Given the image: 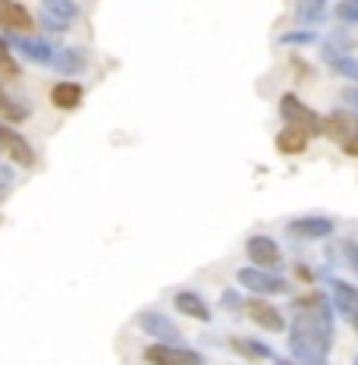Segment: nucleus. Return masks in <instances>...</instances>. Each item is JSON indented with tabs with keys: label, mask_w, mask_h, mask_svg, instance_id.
Returning <instances> with one entry per match:
<instances>
[{
	"label": "nucleus",
	"mask_w": 358,
	"mask_h": 365,
	"mask_svg": "<svg viewBox=\"0 0 358 365\" xmlns=\"http://www.w3.org/2000/svg\"><path fill=\"white\" fill-rule=\"evenodd\" d=\"M246 312H248V318L258 324V328H264V331H273V334H280L286 328V322H283V312H280L273 302L268 299H261V296H255V299H248L246 302Z\"/></svg>",
	"instance_id": "obj_8"
},
{
	"label": "nucleus",
	"mask_w": 358,
	"mask_h": 365,
	"mask_svg": "<svg viewBox=\"0 0 358 365\" xmlns=\"http://www.w3.org/2000/svg\"><path fill=\"white\" fill-rule=\"evenodd\" d=\"M321 129H324L327 139L346 142L349 135H355V133H358V110H346V108L333 110L330 117H324V120H321Z\"/></svg>",
	"instance_id": "obj_9"
},
{
	"label": "nucleus",
	"mask_w": 358,
	"mask_h": 365,
	"mask_svg": "<svg viewBox=\"0 0 358 365\" xmlns=\"http://www.w3.org/2000/svg\"><path fill=\"white\" fill-rule=\"evenodd\" d=\"M352 324H355V334H358V312H355V315H352Z\"/></svg>",
	"instance_id": "obj_32"
},
{
	"label": "nucleus",
	"mask_w": 358,
	"mask_h": 365,
	"mask_svg": "<svg viewBox=\"0 0 358 365\" xmlns=\"http://www.w3.org/2000/svg\"><path fill=\"white\" fill-rule=\"evenodd\" d=\"M283 41H286V44H311V41H317V35H315V32H299V35H283Z\"/></svg>",
	"instance_id": "obj_27"
},
{
	"label": "nucleus",
	"mask_w": 358,
	"mask_h": 365,
	"mask_svg": "<svg viewBox=\"0 0 358 365\" xmlns=\"http://www.w3.org/2000/svg\"><path fill=\"white\" fill-rule=\"evenodd\" d=\"M308 142H311V135L299 126H286L283 133L277 135V148L283 151V155H302V151L308 148Z\"/></svg>",
	"instance_id": "obj_19"
},
{
	"label": "nucleus",
	"mask_w": 358,
	"mask_h": 365,
	"mask_svg": "<svg viewBox=\"0 0 358 365\" xmlns=\"http://www.w3.org/2000/svg\"><path fill=\"white\" fill-rule=\"evenodd\" d=\"M246 252H248L255 268L270 271V268H280V264H283V252H280V246L270 237H264V233H258V237H251L246 242Z\"/></svg>",
	"instance_id": "obj_6"
},
{
	"label": "nucleus",
	"mask_w": 358,
	"mask_h": 365,
	"mask_svg": "<svg viewBox=\"0 0 358 365\" xmlns=\"http://www.w3.org/2000/svg\"><path fill=\"white\" fill-rule=\"evenodd\" d=\"M346 98H349V101H355V108H358V91H355V88H349Z\"/></svg>",
	"instance_id": "obj_31"
},
{
	"label": "nucleus",
	"mask_w": 358,
	"mask_h": 365,
	"mask_svg": "<svg viewBox=\"0 0 358 365\" xmlns=\"http://www.w3.org/2000/svg\"><path fill=\"white\" fill-rule=\"evenodd\" d=\"M286 233L299 240H324V237H333V220L327 217H295L286 224Z\"/></svg>",
	"instance_id": "obj_11"
},
{
	"label": "nucleus",
	"mask_w": 358,
	"mask_h": 365,
	"mask_svg": "<svg viewBox=\"0 0 358 365\" xmlns=\"http://www.w3.org/2000/svg\"><path fill=\"white\" fill-rule=\"evenodd\" d=\"M324 60H327V66H330L333 73L342 76V79L358 82V60L349 57L342 48H337V44H327V48H324Z\"/></svg>",
	"instance_id": "obj_13"
},
{
	"label": "nucleus",
	"mask_w": 358,
	"mask_h": 365,
	"mask_svg": "<svg viewBox=\"0 0 358 365\" xmlns=\"http://www.w3.org/2000/svg\"><path fill=\"white\" fill-rule=\"evenodd\" d=\"M0 29L4 32H32L35 19L16 0H0Z\"/></svg>",
	"instance_id": "obj_10"
},
{
	"label": "nucleus",
	"mask_w": 358,
	"mask_h": 365,
	"mask_svg": "<svg viewBox=\"0 0 358 365\" xmlns=\"http://www.w3.org/2000/svg\"><path fill=\"white\" fill-rule=\"evenodd\" d=\"M333 346V312L324 296L295 299V318L289 324V353L302 365H324Z\"/></svg>",
	"instance_id": "obj_1"
},
{
	"label": "nucleus",
	"mask_w": 358,
	"mask_h": 365,
	"mask_svg": "<svg viewBox=\"0 0 358 365\" xmlns=\"http://www.w3.org/2000/svg\"><path fill=\"white\" fill-rule=\"evenodd\" d=\"M339 148L346 151L349 158H358V133H355V135H349L346 142H339Z\"/></svg>",
	"instance_id": "obj_29"
},
{
	"label": "nucleus",
	"mask_w": 358,
	"mask_h": 365,
	"mask_svg": "<svg viewBox=\"0 0 358 365\" xmlns=\"http://www.w3.org/2000/svg\"><path fill=\"white\" fill-rule=\"evenodd\" d=\"M236 280H239V284L246 287V290H251L255 296H277V293L289 290V284L283 277H277V274H270L264 268H255V264L236 271Z\"/></svg>",
	"instance_id": "obj_2"
},
{
	"label": "nucleus",
	"mask_w": 358,
	"mask_h": 365,
	"mask_svg": "<svg viewBox=\"0 0 358 365\" xmlns=\"http://www.w3.org/2000/svg\"><path fill=\"white\" fill-rule=\"evenodd\" d=\"M280 113H283L286 126H299L308 135H324L321 117H317V113L311 110L308 104H302L295 95H283V98H280Z\"/></svg>",
	"instance_id": "obj_5"
},
{
	"label": "nucleus",
	"mask_w": 358,
	"mask_h": 365,
	"mask_svg": "<svg viewBox=\"0 0 358 365\" xmlns=\"http://www.w3.org/2000/svg\"><path fill=\"white\" fill-rule=\"evenodd\" d=\"M16 76H19V66L13 63L10 48H6V44L0 41V79H16Z\"/></svg>",
	"instance_id": "obj_23"
},
{
	"label": "nucleus",
	"mask_w": 358,
	"mask_h": 365,
	"mask_svg": "<svg viewBox=\"0 0 358 365\" xmlns=\"http://www.w3.org/2000/svg\"><path fill=\"white\" fill-rule=\"evenodd\" d=\"M13 44L26 54L32 63H51V57H54V51H51V44L48 41H41V38H32V35H19V38H13Z\"/></svg>",
	"instance_id": "obj_17"
},
{
	"label": "nucleus",
	"mask_w": 358,
	"mask_h": 365,
	"mask_svg": "<svg viewBox=\"0 0 358 365\" xmlns=\"http://www.w3.org/2000/svg\"><path fill=\"white\" fill-rule=\"evenodd\" d=\"M0 113H4V120H13V123H19V120H26L28 113H32V104L16 101V98L4 88V79H0Z\"/></svg>",
	"instance_id": "obj_20"
},
{
	"label": "nucleus",
	"mask_w": 358,
	"mask_h": 365,
	"mask_svg": "<svg viewBox=\"0 0 358 365\" xmlns=\"http://www.w3.org/2000/svg\"><path fill=\"white\" fill-rule=\"evenodd\" d=\"M13 182H16V177H13V170L6 167L4 161H0V202L6 199V195L13 192Z\"/></svg>",
	"instance_id": "obj_25"
},
{
	"label": "nucleus",
	"mask_w": 358,
	"mask_h": 365,
	"mask_svg": "<svg viewBox=\"0 0 358 365\" xmlns=\"http://www.w3.org/2000/svg\"><path fill=\"white\" fill-rule=\"evenodd\" d=\"M330 293H333V306H337L346 318H352L358 312V290L352 284H346V280L333 277L330 280Z\"/></svg>",
	"instance_id": "obj_15"
},
{
	"label": "nucleus",
	"mask_w": 358,
	"mask_h": 365,
	"mask_svg": "<svg viewBox=\"0 0 358 365\" xmlns=\"http://www.w3.org/2000/svg\"><path fill=\"white\" fill-rule=\"evenodd\" d=\"M342 249H346V255H349V268L358 274V246L352 240H346V242H342Z\"/></svg>",
	"instance_id": "obj_28"
},
{
	"label": "nucleus",
	"mask_w": 358,
	"mask_h": 365,
	"mask_svg": "<svg viewBox=\"0 0 358 365\" xmlns=\"http://www.w3.org/2000/svg\"><path fill=\"white\" fill-rule=\"evenodd\" d=\"M82 98H85L82 82H57V86L51 88V104H54L57 110H75L82 104Z\"/></svg>",
	"instance_id": "obj_12"
},
{
	"label": "nucleus",
	"mask_w": 358,
	"mask_h": 365,
	"mask_svg": "<svg viewBox=\"0 0 358 365\" xmlns=\"http://www.w3.org/2000/svg\"><path fill=\"white\" fill-rule=\"evenodd\" d=\"M135 324L142 328V334L154 337V344H177V346H182V334H179V328L164 315V312L144 309V312H139Z\"/></svg>",
	"instance_id": "obj_3"
},
{
	"label": "nucleus",
	"mask_w": 358,
	"mask_h": 365,
	"mask_svg": "<svg viewBox=\"0 0 358 365\" xmlns=\"http://www.w3.org/2000/svg\"><path fill=\"white\" fill-rule=\"evenodd\" d=\"M44 4V16L60 22V26H70V22L79 16V6L73 0H41Z\"/></svg>",
	"instance_id": "obj_21"
},
{
	"label": "nucleus",
	"mask_w": 358,
	"mask_h": 365,
	"mask_svg": "<svg viewBox=\"0 0 358 365\" xmlns=\"http://www.w3.org/2000/svg\"><path fill=\"white\" fill-rule=\"evenodd\" d=\"M333 13H337V19H342V22H358V0H339Z\"/></svg>",
	"instance_id": "obj_24"
},
{
	"label": "nucleus",
	"mask_w": 358,
	"mask_h": 365,
	"mask_svg": "<svg viewBox=\"0 0 358 365\" xmlns=\"http://www.w3.org/2000/svg\"><path fill=\"white\" fill-rule=\"evenodd\" d=\"M324 6H327V0H299L295 4V16L305 22H315V19H321Z\"/></svg>",
	"instance_id": "obj_22"
},
{
	"label": "nucleus",
	"mask_w": 358,
	"mask_h": 365,
	"mask_svg": "<svg viewBox=\"0 0 358 365\" xmlns=\"http://www.w3.org/2000/svg\"><path fill=\"white\" fill-rule=\"evenodd\" d=\"M0 151H4V158L16 161L19 167H35V148L6 123H0Z\"/></svg>",
	"instance_id": "obj_7"
},
{
	"label": "nucleus",
	"mask_w": 358,
	"mask_h": 365,
	"mask_svg": "<svg viewBox=\"0 0 358 365\" xmlns=\"http://www.w3.org/2000/svg\"><path fill=\"white\" fill-rule=\"evenodd\" d=\"M230 349L242 359H251V362H261V359H270V346L261 344V340H251V337H233L230 340Z\"/></svg>",
	"instance_id": "obj_18"
},
{
	"label": "nucleus",
	"mask_w": 358,
	"mask_h": 365,
	"mask_svg": "<svg viewBox=\"0 0 358 365\" xmlns=\"http://www.w3.org/2000/svg\"><path fill=\"white\" fill-rule=\"evenodd\" d=\"M144 362L148 365H204V356L189 346L177 344H151L144 346Z\"/></svg>",
	"instance_id": "obj_4"
},
{
	"label": "nucleus",
	"mask_w": 358,
	"mask_h": 365,
	"mask_svg": "<svg viewBox=\"0 0 358 365\" xmlns=\"http://www.w3.org/2000/svg\"><path fill=\"white\" fill-rule=\"evenodd\" d=\"M51 66L63 76H79V73H85V57L75 48H57L54 57H51Z\"/></svg>",
	"instance_id": "obj_16"
},
{
	"label": "nucleus",
	"mask_w": 358,
	"mask_h": 365,
	"mask_svg": "<svg viewBox=\"0 0 358 365\" xmlns=\"http://www.w3.org/2000/svg\"><path fill=\"white\" fill-rule=\"evenodd\" d=\"M173 309H179L182 315L195 318V322H211V309H208V302H204L198 293H192V290H182V293L173 296Z\"/></svg>",
	"instance_id": "obj_14"
},
{
	"label": "nucleus",
	"mask_w": 358,
	"mask_h": 365,
	"mask_svg": "<svg viewBox=\"0 0 358 365\" xmlns=\"http://www.w3.org/2000/svg\"><path fill=\"white\" fill-rule=\"evenodd\" d=\"M280 365H289V362H280Z\"/></svg>",
	"instance_id": "obj_33"
},
{
	"label": "nucleus",
	"mask_w": 358,
	"mask_h": 365,
	"mask_svg": "<svg viewBox=\"0 0 358 365\" xmlns=\"http://www.w3.org/2000/svg\"><path fill=\"white\" fill-rule=\"evenodd\" d=\"M220 306H223L226 312H236V309L242 306L239 293H236V290H223V296H220Z\"/></svg>",
	"instance_id": "obj_26"
},
{
	"label": "nucleus",
	"mask_w": 358,
	"mask_h": 365,
	"mask_svg": "<svg viewBox=\"0 0 358 365\" xmlns=\"http://www.w3.org/2000/svg\"><path fill=\"white\" fill-rule=\"evenodd\" d=\"M295 274H299V277H302V280H311V271H308V268H305V264H299V268H295Z\"/></svg>",
	"instance_id": "obj_30"
}]
</instances>
